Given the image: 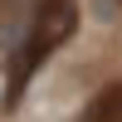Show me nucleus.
<instances>
[{"label":"nucleus","instance_id":"obj_1","mask_svg":"<svg viewBox=\"0 0 122 122\" xmlns=\"http://www.w3.org/2000/svg\"><path fill=\"white\" fill-rule=\"evenodd\" d=\"M73 25H78V10H73V0H44V5L34 10V20H29V39H25V49L15 54V78H10L5 107L20 98V88L29 83V73H34V68L44 64V59L54 54V49L64 44L68 34H73Z\"/></svg>","mask_w":122,"mask_h":122},{"label":"nucleus","instance_id":"obj_2","mask_svg":"<svg viewBox=\"0 0 122 122\" xmlns=\"http://www.w3.org/2000/svg\"><path fill=\"white\" fill-rule=\"evenodd\" d=\"M83 122H122V83H112V88H103V93L88 103V112H83Z\"/></svg>","mask_w":122,"mask_h":122},{"label":"nucleus","instance_id":"obj_3","mask_svg":"<svg viewBox=\"0 0 122 122\" xmlns=\"http://www.w3.org/2000/svg\"><path fill=\"white\" fill-rule=\"evenodd\" d=\"M10 10H15V0H0V20H5V15H10Z\"/></svg>","mask_w":122,"mask_h":122}]
</instances>
